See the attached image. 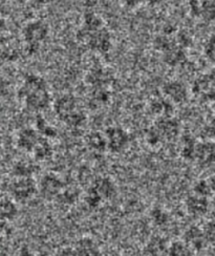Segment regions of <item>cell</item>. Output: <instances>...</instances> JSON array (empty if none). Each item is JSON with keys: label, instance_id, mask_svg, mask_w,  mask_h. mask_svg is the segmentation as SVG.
Segmentation results:
<instances>
[{"label": "cell", "instance_id": "obj_1", "mask_svg": "<svg viewBox=\"0 0 215 256\" xmlns=\"http://www.w3.org/2000/svg\"><path fill=\"white\" fill-rule=\"evenodd\" d=\"M19 99L26 108L33 112L44 110L50 103V96L46 81L37 74H28L18 92Z\"/></svg>", "mask_w": 215, "mask_h": 256}, {"label": "cell", "instance_id": "obj_2", "mask_svg": "<svg viewBox=\"0 0 215 256\" xmlns=\"http://www.w3.org/2000/svg\"><path fill=\"white\" fill-rule=\"evenodd\" d=\"M48 35V26L41 20L33 21L26 26L24 28V38L26 42V52L32 56L36 54L39 50L41 42L46 39Z\"/></svg>", "mask_w": 215, "mask_h": 256}, {"label": "cell", "instance_id": "obj_3", "mask_svg": "<svg viewBox=\"0 0 215 256\" xmlns=\"http://www.w3.org/2000/svg\"><path fill=\"white\" fill-rule=\"evenodd\" d=\"M8 192L12 198L18 202L26 200L36 194L35 180L30 176L17 178L10 184Z\"/></svg>", "mask_w": 215, "mask_h": 256}, {"label": "cell", "instance_id": "obj_4", "mask_svg": "<svg viewBox=\"0 0 215 256\" xmlns=\"http://www.w3.org/2000/svg\"><path fill=\"white\" fill-rule=\"evenodd\" d=\"M107 147L112 152H120L127 146L129 136L128 134L121 127H110L106 130Z\"/></svg>", "mask_w": 215, "mask_h": 256}, {"label": "cell", "instance_id": "obj_5", "mask_svg": "<svg viewBox=\"0 0 215 256\" xmlns=\"http://www.w3.org/2000/svg\"><path fill=\"white\" fill-rule=\"evenodd\" d=\"M39 187L41 196L46 200H52L59 196L63 189V183L56 176L46 174L42 178Z\"/></svg>", "mask_w": 215, "mask_h": 256}, {"label": "cell", "instance_id": "obj_6", "mask_svg": "<svg viewBox=\"0 0 215 256\" xmlns=\"http://www.w3.org/2000/svg\"><path fill=\"white\" fill-rule=\"evenodd\" d=\"M54 108H55L58 118L64 122L72 114L78 112L77 100L72 94H64L56 101Z\"/></svg>", "mask_w": 215, "mask_h": 256}, {"label": "cell", "instance_id": "obj_7", "mask_svg": "<svg viewBox=\"0 0 215 256\" xmlns=\"http://www.w3.org/2000/svg\"><path fill=\"white\" fill-rule=\"evenodd\" d=\"M164 141H172L178 136L180 124L170 116H160L154 124Z\"/></svg>", "mask_w": 215, "mask_h": 256}, {"label": "cell", "instance_id": "obj_8", "mask_svg": "<svg viewBox=\"0 0 215 256\" xmlns=\"http://www.w3.org/2000/svg\"><path fill=\"white\" fill-rule=\"evenodd\" d=\"M88 44L90 48L99 52H106L110 48V35L107 30L101 28L92 32V34L86 39Z\"/></svg>", "mask_w": 215, "mask_h": 256}, {"label": "cell", "instance_id": "obj_9", "mask_svg": "<svg viewBox=\"0 0 215 256\" xmlns=\"http://www.w3.org/2000/svg\"><path fill=\"white\" fill-rule=\"evenodd\" d=\"M184 240L189 244L192 250L196 251L202 250L208 244L205 231L198 226H191L187 229L184 234Z\"/></svg>", "mask_w": 215, "mask_h": 256}, {"label": "cell", "instance_id": "obj_10", "mask_svg": "<svg viewBox=\"0 0 215 256\" xmlns=\"http://www.w3.org/2000/svg\"><path fill=\"white\" fill-rule=\"evenodd\" d=\"M163 92L166 97L174 103H182L188 98L187 88L180 81H170L166 83L163 88Z\"/></svg>", "mask_w": 215, "mask_h": 256}, {"label": "cell", "instance_id": "obj_11", "mask_svg": "<svg viewBox=\"0 0 215 256\" xmlns=\"http://www.w3.org/2000/svg\"><path fill=\"white\" fill-rule=\"evenodd\" d=\"M194 160L202 166H209L215 163V144L210 141L198 143Z\"/></svg>", "mask_w": 215, "mask_h": 256}, {"label": "cell", "instance_id": "obj_12", "mask_svg": "<svg viewBox=\"0 0 215 256\" xmlns=\"http://www.w3.org/2000/svg\"><path fill=\"white\" fill-rule=\"evenodd\" d=\"M186 208L191 216H202L206 214L209 209L208 198L198 194L189 196L186 200Z\"/></svg>", "mask_w": 215, "mask_h": 256}, {"label": "cell", "instance_id": "obj_13", "mask_svg": "<svg viewBox=\"0 0 215 256\" xmlns=\"http://www.w3.org/2000/svg\"><path fill=\"white\" fill-rule=\"evenodd\" d=\"M40 138L36 130L32 128H24L18 134L17 136V146L26 152H33L35 146L39 142Z\"/></svg>", "mask_w": 215, "mask_h": 256}, {"label": "cell", "instance_id": "obj_14", "mask_svg": "<svg viewBox=\"0 0 215 256\" xmlns=\"http://www.w3.org/2000/svg\"><path fill=\"white\" fill-rule=\"evenodd\" d=\"M92 187L98 191V194L102 196L103 200H110L116 194V186L110 178H99L98 180H96Z\"/></svg>", "mask_w": 215, "mask_h": 256}, {"label": "cell", "instance_id": "obj_15", "mask_svg": "<svg viewBox=\"0 0 215 256\" xmlns=\"http://www.w3.org/2000/svg\"><path fill=\"white\" fill-rule=\"evenodd\" d=\"M74 253L79 255H99L100 251L96 244L88 238L79 240L74 246Z\"/></svg>", "mask_w": 215, "mask_h": 256}, {"label": "cell", "instance_id": "obj_16", "mask_svg": "<svg viewBox=\"0 0 215 256\" xmlns=\"http://www.w3.org/2000/svg\"><path fill=\"white\" fill-rule=\"evenodd\" d=\"M164 61L168 66H178V64L184 63L186 61V55L184 50L178 46L172 48L171 50L164 52Z\"/></svg>", "mask_w": 215, "mask_h": 256}, {"label": "cell", "instance_id": "obj_17", "mask_svg": "<svg viewBox=\"0 0 215 256\" xmlns=\"http://www.w3.org/2000/svg\"><path fill=\"white\" fill-rule=\"evenodd\" d=\"M33 154L38 161H44V160H48V158H50L52 154V149L48 141L40 138L39 142L34 148Z\"/></svg>", "mask_w": 215, "mask_h": 256}, {"label": "cell", "instance_id": "obj_18", "mask_svg": "<svg viewBox=\"0 0 215 256\" xmlns=\"http://www.w3.org/2000/svg\"><path fill=\"white\" fill-rule=\"evenodd\" d=\"M108 74L102 68H96L88 74V81L96 88H104V85L108 83Z\"/></svg>", "mask_w": 215, "mask_h": 256}, {"label": "cell", "instance_id": "obj_19", "mask_svg": "<svg viewBox=\"0 0 215 256\" xmlns=\"http://www.w3.org/2000/svg\"><path fill=\"white\" fill-rule=\"evenodd\" d=\"M2 220H12L18 214V209L15 205V202L6 198H4L2 200Z\"/></svg>", "mask_w": 215, "mask_h": 256}, {"label": "cell", "instance_id": "obj_20", "mask_svg": "<svg viewBox=\"0 0 215 256\" xmlns=\"http://www.w3.org/2000/svg\"><path fill=\"white\" fill-rule=\"evenodd\" d=\"M150 110H152V114L160 116H170L171 112H174L171 103L166 100H156L152 102Z\"/></svg>", "mask_w": 215, "mask_h": 256}, {"label": "cell", "instance_id": "obj_21", "mask_svg": "<svg viewBox=\"0 0 215 256\" xmlns=\"http://www.w3.org/2000/svg\"><path fill=\"white\" fill-rule=\"evenodd\" d=\"M166 249H168L166 240L160 236H154L148 242L147 247L145 249V253L152 254V255H158V254H162Z\"/></svg>", "mask_w": 215, "mask_h": 256}, {"label": "cell", "instance_id": "obj_22", "mask_svg": "<svg viewBox=\"0 0 215 256\" xmlns=\"http://www.w3.org/2000/svg\"><path fill=\"white\" fill-rule=\"evenodd\" d=\"M196 143L194 138L191 136H185L182 138V156L186 160H194L196 158Z\"/></svg>", "mask_w": 215, "mask_h": 256}, {"label": "cell", "instance_id": "obj_23", "mask_svg": "<svg viewBox=\"0 0 215 256\" xmlns=\"http://www.w3.org/2000/svg\"><path fill=\"white\" fill-rule=\"evenodd\" d=\"M167 254L180 256V255H191L193 254V250L190 248L189 244L184 242H172L167 249Z\"/></svg>", "mask_w": 215, "mask_h": 256}, {"label": "cell", "instance_id": "obj_24", "mask_svg": "<svg viewBox=\"0 0 215 256\" xmlns=\"http://www.w3.org/2000/svg\"><path fill=\"white\" fill-rule=\"evenodd\" d=\"M200 17L209 22L215 20V0H202L200 4Z\"/></svg>", "mask_w": 215, "mask_h": 256}, {"label": "cell", "instance_id": "obj_25", "mask_svg": "<svg viewBox=\"0 0 215 256\" xmlns=\"http://www.w3.org/2000/svg\"><path fill=\"white\" fill-rule=\"evenodd\" d=\"M35 170L36 168L34 165H32L24 161H20L14 165L12 172L15 176L24 178V176H30V174H33L35 172Z\"/></svg>", "mask_w": 215, "mask_h": 256}, {"label": "cell", "instance_id": "obj_26", "mask_svg": "<svg viewBox=\"0 0 215 256\" xmlns=\"http://www.w3.org/2000/svg\"><path fill=\"white\" fill-rule=\"evenodd\" d=\"M88 146L96 152H103L107 147L106 136L104 138L98 132H92L88 136Z\"/></svg>", "mask_w": 215, "mask_h": 256}, {"label": "cell", "instance_id": "obj_27", "mask_svg": "<svg viewBox=\"0 0 215 256\" xmlns=\"http://www.w3.org/2000/svg\"><path fill=\"white\" fill-rule=\"evenodd\" d=\"M193 190H194L196 194L208 198L214 191V184L213 182H211V180H198V182L194 185Z\"/></svg>", "mask_w": 215, "mask_h": 256}, {"label": "cell", "instance_id": "obj_28", "mask_svg": "<svg viewBox=\"0 0 215 256\" xmlns=\"http://www.w3.org/2000/svg\"><path fill=\"white\" fill-rule=\"evenodd\" d=\"M176 46V42L174 40L170 39L168 36H158L156 37V39L154 40V48L166 52L167 50H171L172 48Z\"/></svg>", "mask_w": 215, "mask_h": 256}, {"label": "cell", "instance_id": "obj_29", "mask_svg": "<svg viewBox=\"0 0 215 256\" xmlns=\"http://www.w3.org/2000/svg\"><path fill=\"white\" fill-rule=\"evenodd\" d=\"M150 218H152V222H154V225L158 227H164L167 225V222H169V218L167 213L160 209V208H154L150 212Z\"/></svg>", "mask_w": 215, "mask_h": 256}, {"label": "cell", "instance_id": "obj_30", "mask_svg": "<svg viewBox=\"0 0 215 256\" xmlns=\"http://www.w3.org/2000/svg\"><path fill=\"white\" fill-rule=\"evenodd\" d=\"M36 124H37V128L38 130L44 136H48V138H54L57 136V132L55 128H54L52 126L48 125V122L44 120V118H42L41 116H37V121H36Z\"/></svg>", "mask_w": 215, "mask_h": 256}, {"label": "cell", "instance_id": "obj_31", "mask_svg": "<svg viewBox=\"0 0 215 256\" xmlns=\"http://www.w3.org/2000/svg\"><path fill=\"white\" fill-rule=\"evenodd\" d=\"M102 200H103L102 196L98 194V191H96L94 187H92L85 196V202L90 208L99 207V205L101 204Z\"/></svg>", "mask_w": 215, "mask_h": 256}, {"label": "cell", "instance_id": "obj_32", "mask_svg": "<svg viewBox=\"0 0 215 256\" xmlns=\"http://www.w3.org/2000/svg\"><path fill=\"white\" fill-rule=\"evenodd\" d=\"M146 140L149 143V145H152V146H156L164 141L162 136H160V134L156 128V126H152L148 130L147 136H146Z\"/></svg>", "mask_w": 215, "mask_h": 256}, {"label": "cell", "instance_id": "obj_33", "mask_svg": "<svg viewBox=\"0 0 215 256\" xmlns=\"http://www.w3.org/2000/svg\"><path fill=\"white\" fill-rule=\"evenodd\" d=\"M204 231H205L208 244H210L212 248L215 249V220L208 222L205 227H204Z\"/></svg>", "mask_w": 215, "mask_h": 256}, {"label": "cell", "instance_id": "obj_34", "mask_svg": "<svg viewBox=\"0 0 215 256\" xmlns=\"http://www.w3.org/2000/svg\"><path fill=\"white\" fill-rule=\"evenodd\" d=\"M205 54L209 61L215 63V35H212L205 46Z\"/></svg>", "mask_w": 215, "mask_h": 256}, {"label": "cell", "instance_id": "obj_35", "mask_svg": "<svg viewBox=\"0 0 215 256\" xmlns=\"http://www.w3.org/2000/svg\"><path fill=\"white\" fill-rule=\"evenodd\" d=\"M94 99L98 103H106L110 100V92L104 88H96L94 94Z\"/></svg>", "mask_w": 215, "mask_h": 256}, {"label": "cell", "instance_id": "obj_36", "mask_svg": "<svg viewBox=\"0 0 215 256\" xmlns=\"http://www.w3.org/2000/svg\"><path fill=\"white\" fill-rule=\"evenodd\" d=\"M200 4L198 0H190V8L192 15L200 16Z\"/></svg>", "mask_w": 215, "mask_h": 256}, {"label": "cell", "instance_id": "obj_37", "mask_svg": "<svg viewBox=\"0 0 215 256\" xmlns=\"http://www.w3.org/2000/svg\"><path fill=\"white\" fill-rule=\"evenodd\" d=\"M205 134L209 138H214L215 140V120H213L209 125L206 126Z\"/></svg>", "mask_w": 215, "mask_h": 256}, {"label": "cell", "instance_id": "obj_38", "mask_svg": "<svg viewBox=\"0 0 215 256\" xmlns=\"http://www.w3.org/2000/svg\"><path fill=\"white\" fill-rule=\"evenodd\" d=\"M208 77H209V80H210V83H211V85H212V88H215V70H212V72L208 74Z\"/></svg>", "mask_w": 215, "mask_h": 256}, {"label": "cell", "instance_id": "obj_39", "mask_svg": "<svg viewBox=\"0 0 215 256\" xmlns=\"http://www.w3.org/2000/svg\"><path fill=\"white\" fill-rule=\"evenodd\" d=\"M123 2L127 4V6H134L138 2V0H123Z\"/></svg>", "mask_w": 215, "mask_h": 256}, {"label": "cell", "instance_id": "obj_40", "mask_svg": "<svg viewBox=\"0 0 215 256\" xmlns=\"http://www.w3.org/2000/svg\"><path fill=\"white\" fill-rule=\"evenodd\" d=\"M32 2H35V4H41L46 2V0H32Z\"/></svg>", "mask_w": 215, "mask_h": 256}, {"label": "cell", "instance_id": "obj_41", "mask_svg": "<svg viewBox=\"0 0 215 256\" xmlns=\"http://www.w3.org/2000/svg\"><path fill=\"white\" fill-rule=\"evenodd\" d=\"M138 2H150V0H138Z\"/></svg>", "mask_w": 215, "mask_h": 256}]
</instances>
